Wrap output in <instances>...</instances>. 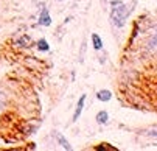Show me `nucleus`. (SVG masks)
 I'll return each instance as SVG.
<instances>
[{
    "instance_id": "obj_1",
    "label": "nucleus",
    "mask_w": 157,
    "mask_h": 151,
    "mask_svg": "<svg viewBox=\"0 0 157 151\" xmlns=\"http://www.w3.org/2000/svg\"><path fill=\"white\" fill-rule=\"evenodd\" d=\"M132 8H126V5L120 0H112V11H110V19L112 24L115 27H123L128 16L131 14Z\"/></svg>"
},
{
    "instance_id": "obj_2",
    "label": "nucleus",
    "mask_w": 157,
    "mask_h": 151,
    "mask_svg": "<svg viewBox=\"0 0 157 151\" xmlns=\"http://www.w3.org/2000/svg\"><path fill=\"white\" fill-rule=\"evenodd\" d=\"M52 24V17L48 14V10L47 8H44L40 16H39V25H44V27H48Z\"/></svg>"
},
{
    "instance_id": "obj_3",
    "label": "nucleus",
    "mask_w": 157,
    "mask_h": 151,
    "mask_svg": "<svg viewBox=\"0 0 157 151\" xmlns=\"http://www.w3.org/2000/svg\"><path fill=\"white\" fill-rule=\"evenodd\" d=\"M84 101H86V95H81V98L78 100V104H76V109H75V114H73V122H76L84 109Z\"/></svg>"
},
{
    "instance_id": "obj_4",
    "label": "nucleus",
    "mask_w": 157,
    "mask_h": 151,
    "mask_svg": "<svg viewBox=\"0 0 157 151\" xmlns=\"http://www.w3.org/2000/svg\"><path fill=\"white\" fill-rule=\"evenodd\" d=\"M97 98H98L100 101H109V100L112 98V94H110V91L103 89V91H100V92L97 94Z\"/></svg>"
},
{
    "instance_id": "obj_5",
    "label": "nucleus",
    "mask_w": 157,
    "mask_h": 151,
    "mask_svg": "<svg viewBox=\"0 0 157 151\" xmlns=\"http://www.w3.org/2000/svg\"><path fill=\"white\" fill-rule=\"evenodd\" d=\"M92 44H94L95 50H101L103 48V41H101V37L97 33H92Z\"/></svg>"
},
{
    "instance_id": "obj_6",
    "label": "nucleus",
    "mask_w": 157,
    "mask_h": 151,
    "mask_svg": "<svg viewBox=\"0 0 157 151\" xmlns=\"http://www.w3.org/2000/svg\"><path fill=\"white\" fill-rule=\"evenodd\" d=\"M95 120H97L100 125H104V123H107V120H109V115H107V112H106V111H100V112L97 114Z\"/></svg>"
},
{
    "instance_id": "obj_7",
    "label": "nucleus",
    "mask_w": 157,
    "mask_h": 151,
    "mask_svg": "<svg viewBox=\"0 0 157 151\" xmlns=\"http://www.w3.org/2000/svg\"><path fill=\"white\" fill-rule=\"evenodd\" d=\"M56 139H58V142L61 143V146H62L64 149H72V145L64 139V136H61L59 133H56Z\"/></svg>"
},
{
    "instance_id": "obj_8",
    "label": "nucleus",
    "mask_w": 157,
    "mask_h": 151,
    "mask_svg": "<svg viewBox=\"0 0 157 151\" xmlns=\"http://www.w3.org/2000/svg\"><path fill=\"white\" fill-rule=\"evenodd\" d=\"M37 48L40 50V52H48V42L45 41V39H40L39 42H37Z\"/></svg>"
},
{
    "instance_id": "obj_9",
    "label": "nucleus",
    "mask_w": 157,
    "mask_h": 151,
    "mask_svg": "<svg viewBox=\"0 0 157 151\" xmlns=\"http://www.w3.org/2000/svg\"><path fill=\"white\" fill-rule=\"evenodd\" d=\"M149 45H151V47H157V28H155V33L152 34V37H151V41H149Z\"/></svg>"
},
{
    "instance_id": "obj_10",
    "label": "nucleus",
    "mask_w": 157,
    "mask_h": 151,
    "mask_svg": "<svg viewBox=\"0 0 157 151\" xmlns=\"http://www.w3.org/2000/svg\"><path fill=\"white\" fill-rule=\"evenodd\" d=\"M97 149H112V151H114V149H117L115 146H109V143H103V146H98Z\"/></svg>"
},
{
    "instance_id": "obj_11",
    "label": "nucleus",
    "mask_w": 157,
    "mask_h": 151,
    "mask_svg": "<svg viewBox=\"0 0 157 151\" xmlns=\"http://www.w3.org/2000/svg\"><path fill=\"white\" fill-rule=\"evenodd\" d=\"M5 101H6V98H5V95H3V92H0V109L5 106Z\"/></svg>"
},
{
    "instance_id": "obj_12",
    "label": "nucleus",
    "mask_w": 157,
    "mask_h": 151,
    "mask_svg": "<svg viewBox=\"0 0 157 151\" xmlns=\"http://www.w3.org/2000/svg\"><path fill=\"white\" fill-rule=\"evenodd\" d=\"M149 136H154V137H157V129H154L152 133H149Z\"/></svg>"
},
{
    "instance_id": "obj_13",
    "label": "nucleus",
    "mask_w": 157,
    "mask_h": 151,
    "mask_svg": "<svg viewBox=\"0 0 157 151\" xmlns=\"http://www.w3.org/2000/svg\"><path fill=\"white\" fill-rule=\"evenodd\" d=\"M59 2H64V0H59Z\"/></svg>"
}]
</instances>
